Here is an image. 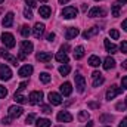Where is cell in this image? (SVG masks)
I'll return each mask as SVG.
<instances>
[{"label": "cell", "mask_w": 127, "mask_h": 127, "mask_svg": "<svg viewBox=\"0 0 127 127\" xmlns=\"http://www.w3.org/2000/svg\"><path fill=\"white\" fill-rule=\"evenodd\" d=\"M32 43L31 41H28V40H24V41H21V55H19V59H24L27 55H30L32 52Z\"/></svg>", "instance_id": "cell-1"}, {"label": "cell", "mask_w": 127, "mask_h": 127, "mask_svg": "<svg viewBox=\"0 0 127 127\" xmlns=\"http://www.w3.org/2000/svg\"><path fill=\"white\" fill-rule=\"evenodd\" d=\"M1 43L7 47V49H12L15 47V38L10 32H3L1 34Z\"/></svg>", "instance_id": "cell-2"}, {"label": "cell", "mask_w": 127, "mask_h": 127, "mask_svg": "<svg viewBox=\"0 0 127 127\" xmlns=\"http://www.w3.org/2000/svg\"><path fill=\"white\" fill-rule=\"evenodd\" d=\"M77 13H78V10L74 6H66V7L62 9V16L65 19H72V18L77 16Z\"/></svg>", "instance_id": "cell-3"}, {"label": "cell", "mask_w": 127, "mask_h": 127, "mask_svg": "<svg viewBox=\"0 0 127 127\" xmlns=\"http://www.w3.org/2000/svg\"><path fill=\"white\" fill-rule=\"evenodd\" d=\"M12 78V71H10V68L7 66V65H0V80H3V81H9Z\"/></svg>", "instance_id": "cell-4"}, {"label": "cell", "mask_w": 127, "mask_h": 127, "mask_svg": "<svg viewBox=\"0 0 127 127\" xmlns=\"http://www.w3.org/2000/svg\"><path fill=\"white\" fill-rule=\"evenodd\" d=\"M74 80H75V87H77V90H78L80 93H83L84 89H86V80H84V77H83L81 74H75V75H74Z\"/></svg>", "instance_id": "cell-5"}, {"label": "cell", "mask_w": 127, "mask_h": 127, "mask_svg": "<svg viewBox=\"0 0 127 127\" xmlns=\"http://www.w3.org/2000/svg\"><path fill=\"white\" fill-rule=\"evenodd\" d=\"M41 99H43V92H38V90L31 92L30 96H28V102H30L31 105H38V103L41 102Z\"/></svg>", "instance_id": "cell-6"}, {"label": "cell", "mask_w": 127, "mask_h": 127, "mask_svg": "<svg viewBox=\"0 0 127 127\" xmlns=\"http://www.w3.org/2000/svg\"><path fill=\"white\" fill-rule=\"evenodd\" d=\"M7 111H9V117H10V118H18V117H21L22 112H24L22 106H18V105H12V106H9Z\"/></svg>", "instance_id": "cell-7"}, {"label": "cell", "mask_w": 127, "mask_h": 127, "mask_svg": "<svg viewBox=\"0 0 127 127\" xmlns=\"http://www.w3.org/2000/svg\"><path fill=\"white\" fill-rule=\"evenodd\" d=\"M121 92H123L121 87H118V86H111V87L108 89V92H106V99L111 100V99H114L115 96H118Z\"/></svg>", "instance_id": "cell-8"}, {"label": "cell", "mask_w": 127, "mask_h": 127, "mask_svg": "<svg viewBox=\"0 0 127 127\" xmlns=\"http://www.w3.org/2000/svg\"><path fill=\"white\" fill-rule=\"evenodd\" d=\"M56 118H58L59 123H71V121H72V115H71L68 111H61V112H58Z\"/></svg>", "instance_id": "cell-9"}, {"label": "cell", "mask_w": 127, "mask_h": 127, "mask_svg": "<svg viewBox=\"0 0 127 127\" xmlns=\"http://www.w3.org/2000/svg\"><path fill=\"white\" fill-rule=\"evenodd\" d=\"M92 78H93V87H99L103 81H105V78H103V75L99 72V71H95L93 74H92Z\"/></svg>", "instance_id": "cell-10"}, {"label": "cell", "mask_w": 127, "mask_h": 127, "mask_svg": "<svg viewBox=\"0 0 127 127\" xmlns=\"http://www.w3.org/2000/svg\"><path fill=\"white\" fill-rule=\"evenodd\" d=\"M47 97H49V102H50L52 105H61V103H62V96L59 95V93L50 92Z\"/></svg>", "instance_id": "cell-11"}, {"label": "cell", "mask_w": 127, "mask_h": 127, "mask_svg": "<svg viewBox=\"0 0 127 127\" xmlns=\"http://www.w3.org/2000/svg\"><path fill=\"white\" fill-rule=\"evenodd\" d=\"M106 15V12L103 10V9H100V7H92L90 10H89V15L87 16H90V18H97V16H105Z\"/></svg>", "instance_id": "cell-12"}, {"label": "cell", "mask_w": 127, "mask_h": 127, "mask_svg": "<svg viewBox=\"0 0 127 127\" xmlns=\"http://www.w3.org/2000/svg\"><path fill=\"white\" fill-rule=\"evenodd\" d=\"M32 69H34V68H32L31 65H24V66L19 68L18 75H19V77H28V75L32 74Z\"/></svg>", "instance_id": "cell-13"}, {"label": "cell", "mask_w": 127, "mask_h": 127, "mask_svg": "<svg viewBox=\"0 0 127 127\" xmlns=\"http://www.w3.org/2000/svg\"><path fill=\"white\" fill-rule=\"evenodd\" d=\"M43 32H44V24L37 22V24L34 25V28H32V34H34V37H35V38H40V37L43 35Z\"/></svg>", "instance_id": "cell-14"}, {"label": "cell", "mask_w": 127, "mask_h": 127, "mask_svg": "<svg viewBox=\"0 0 127 127\" xmlns=\"http://www.w3.org/2000/svg\"><path fill=\"white\" fill-rule=\"evenodd\" d=\"M0 56H1V58H4L6 61H9V62L12 64V65H15V66H16V64H18V59H16L15 56L9 55V53H7L4 49H0Z\"/></svg>", "instance_id": "cell-15"}, {"label": "cell", "mask_w": 127, "mask_h": 127, "mask_svg": "<svg viewBox=\"0 0 127 127\" xmlns=\"http://www.w3.org/2000/svg\"><path fill=\"white\" fill-rule=\"evenodd\" d=\"M13 12H7L6 15H4V18H3V21H1V24H3V27H12V24H13Z\"/></svg>", "instance_id": "cell-16"}, {"label": "cell", "mask_w": 127, "mask_h": 127, "mask_svg": "<svg viewBox=\"0 0 127 127\" xmlns=\"http://www.w3.org/2000/svg\"><path fill=\"white\" fill-rule=\"evenodd\" d=\"M78 34H80L78 28H75V27H68V28H66V32H65V37H66V40H71V38H75Z\"/></svg>", "instance_id": "cell-17"}, {"label": "cell", "mask_w": 127, "mask_h": 127, "mask_svg": "<svg viewBox=\"0 0 127 127\" xmlns=\"http://www.w3.org/2000/svg\"><path fill=\"white\" fill-rule=\"evenodd\" d=\"M35 58H37V61H40V62H49V61L52 59V53H49V52H38Z\"/></svg>", "instance_id": "cell-18"}, {"label": "cell", "mask_w": 127, "mask_h": 127, "mask_svg": "<svg viewBox=\"0 0 127 127\" xmlns=\"http://www.w3.org/2000/svg\"><path fill=\"white\" fill-rule=\"evenodd\" d=\"M71 92H72V86H71V83H64V84H61V93H62L64 96H69L71 95Z\"/></svg>", "instance_id": "cell-19"}, {"label": "cell", "mask_w": 127, "mask_h": 127, "mask_svg": "<svg viewBox=\"0 0 127 127\" xmlns=\"http://www.w3.org/2000/svg\"><path fill=\"white\" fill-rule=\"evenodd\" d=\"M50 13H52V9H50L49 6H41V7L38 9V15L43 16V18H49Z\"/></svg>", "instance_id": "cell-20"}, {"label": "cell", "mask_w": 127, "mask_h": 127, "mask_svg": "<svg viewBox=\"0 0 127 127\" xmlns=\"http://www.w3.org/2000/svg\"><path fill=\"white\" fill-rule=\"evenodd\" d=\"M114 66H115V59L114 58H111V56L105 58V61H103V68L105 69H112Z\"/></svg>", "instance_id": "cell-21"}, {"label": "cell", "mask_w": 127, "mask_h": 127, "mask_svg": "<svg viewBox=\"0 0 127 127\" xmlns=\"http://www.w3.org/2000/svg\"><path fill=\"white\" fill-rule=\"evenodd\" d=\"M97 32H99V28H97V27H92L90 30H87V31H84V32H83V37H84L86 40H89L90 37L96 35Z\"/></svg>", "instance_id": "cell-22"}, {"label": "cell", "mask_w": 127, "mask_h": 127, "mask_svg": "<svg viewBox=\"0 0 127 127\" xmlns=\"http://www.w3.org/2000/svg\"><path fill=\"white\" fill-rule=\"evenodd\" d=\"M105 49H106V52L111 53V55L117 53V47H115V44H112L109 40H105Z\"/></svg>", "instance_id": "cell-23"}, {"label": "cell", "mask_w": 127, "mask_h": 127, "mask_svg": "<svg viewBox=\"0 0 127 127\" xmlns=\"http://www.w3.org/2000/svg\"><path fill=\"white\" fill-rule=\"evenodd\" d=\"M84 56V47L83 46H77L75 49H74V58L78 61V59H81Z\"/></svg>", "instance_id": "cell-24"}, {"label": "cell", "mask_w": 127, "mask_h": 127, "mask_svg": "<svg viewBox=\"0 0 127 127\" xmlns=\"http://www.w3.org/2000/svg\"><path fill=\"white\" fill-rule=\"evenodd\" d=\"M55 59L61 64H68V55L65 52H58L56 56H55Z\"/></svg>", "instance_id": "cell-25"}, {"label": "cell", "mask_w": 127, "mask_h": 127, "mask_svg": "<svg viewBox=\"0 0 127 127\" xmlns=\"http://www.w3.org/2000/svg\"><path fill=\"white\" fill-rule=\"evenodd\" d=\"M35 124H37V127H50V120H47V118H38Z\"/></svg>", "instance_id": "cell-26"}, {"label": "cell", "mask_w": 127, "mask_h": 127, "mask_svg": "<svg viewBox=\"0 0 127 127\" xmlns=\"http://www.w3.org/2000/svg\"><path fill=\"white\" fill-rule=\"evenodd\" d=\"M89 65H90V66H99V65H100V59L93 55V56L89 58Z\"/></svg>", "instance_id": "cell-27"}, {"label": "cell", "mask_w": 127, "mask_h": 127, "mask_svg": "<svg viewBox=\"0 0 127 127\" xmlns=\"http://www.w3.org/2000/svg\"><path fill=\"white\" fill-rule=\"evenodd\" d=\"M69 71H71V66H69V65H66V64H64L62 66H59V72H61L62 75H68V74H69Z\"/></svg>", "instance_id": "cell-28"}, {"label": "cell", "mask_w": 127, "mask_h": 127, "mask_svg": "<svg viewBox=\"0 0 127 127\" xmlns=\"http://www.w3.org/2000/svg\"><path fill=\"white\" fill-rule=\"evenodd\" d=\"M13 99H15V102H18V103H25V102H27V97L22 96L21 93H15Z\"/></svg>", "instance_id": "cell-29"}, {"label": "cell", "mask_w": 127, "mask_h": 127, "mask_svg": "<svg viewBox=\"0 0 127 127\" xmlns=\"http://www.w3.org/2000/svg\"><path fill=\"white\" fill-rule=\"evenodd\" d=\"M30 32H31V30H30V27H28V25H22V27H21V34H22L24 37H28V35H30Z\"/></svg>", "instance_id": "cell-30"}, {"label": "cell", "mask_w": 127, "mask_h": 127, "mask_svg": "<svg viewBox=\"0 0 127 127\" xmlns=\"http://www.w3.org/2000/svg\"><path fill=\"white\" fill-rule=\"evenodd\" d=\"M89 118V112L87 111H80V114H78V120L80 121H86Z\"/></svg>", "instance_id": "cell-31"}, {"label": "cell", "mask_w": 127, "mask_h": 127, "mask_svg": "<svg viewBox=\"0 0 127 127\" xmlns=\"http://www.w3.org/2000/svg\"><path fill=\"white\" fill-rule=\"evenodd\" d=\"M120 15V4L114 3L112 4V16H118Z\"/></svg>", "instance_id": "cell-32"}, {"label": "cell", "mask_w": 127, "mask_h": 127, "mask_svg": "<svg viewBox=\"0 0 127 127\" xmlns=\"http://www.w3.org/2000/svg\"><path fill=\"white\" fill-rule=\"evenodd\" d=\"M40 80H41L43 83H49V81H50V75H49L47 72H41V74H40Z\"/></svg>", "instance_id": "cell-33"}, {"label": "cell", "mask_w": 127, "mask_h": 127, "mask_svg": "<svg viewBox=\"0 0 127 127\" xmlns=\"http://www.w3.org/2000/svg\"><path fill=\"white\" fill-rule=\"evenodd\" d=\"M7 96V90H6V87H3L1 84H0V99H4Z\"/></svg>", "instance_id": "cell-34"}, {"label": "cell", "mask_w": 127, "mask_h": 127, "mask_svg": "<svg viewBox=\"0 0 127 127\" xmlns=\"http://www.w3.org/2000/svg\"><path fill=\"white\" fill-rule=\"evenodd\" d=\"M27 86H28V83H27V81H22V83L18 86V90H16V93H21V92H22V90H24Z\"/></svg>", "instance_id": "cell-35"}, {"label": "cell", "mask_w": 127, "mask_h": 127, "mask_svg": "<svg viewBox=\"0 0 127 127\" xmlns=\"http://www.w3.org/2000/svg\"><path fill=\"white\" fill-rule=\"evenodd\" d=\"M40 109H41V112H44V114H50V112H52L50 106H47V105H41Z\"/></svg>", "instance_id": "cell-36"}, {"label": "cell", "mask_w": 127, "mask_h": 127, "mask_svg": "<svg viewBox=\"0 0 127 127\" xmlns=\"http://www.w3.org/2000/svg\"><path fill=\"white\" fill-rule=\"evenodd\" d=\"M109 35H111L114 40H117V38L120 37V32L117 31V30H111V31H109Z\"/></svg>", "instance_id": "cell-37"}, {"label": "cell", "mask_w": 127, "mask_h": 127, "mask_svg": "<svg viewBox=\"0 0 127 127\" xmlns=\"http://www.w3.org/2000/svg\"><path fill=\"white\" fill-rule=\"evenodd\" d=\"M34 120H35V115H34V114H30V115L25 118V123H27V124H32Z\"/></svg>", "instance_id": "cell-38"}, {"label": "cell", "mask_w": 127, "mask_h": 127, "mask_svg": "<svg viewBox=\"0 0 127 127\" xmlns=\"http://www.w3.org/2000/svg\"><path fill=\"white\" fill-rule=\"evenodd\" d=\"M24 18H27V19H31L32 18V12L30 9H25V10H24Z\"/></svg>", "instance_id": "cell-39"}, {"label": "cell", "mask_w": 127, "mask_h": 127, "mask_svg": "<svg viewBox=\"0 0 127 127\" xmlns=\"http://www.w3.org/2000/svg\"><path fill=\"white\" fill-rule=\"evenodd\" d=\"M120 50H121L123 53H127V41H121V44H120Z\"/></svg>", "instance_id": "cell-40"}, {"label": "cell", "mask_w": 127, "mask_h": 127, "mask_svg": "<svg viewBox=\"0 0 127 127\" xmlns=\"http://www.w3.org/2000/svg\"><path fill=\"white\" fill-rule=\"evenodd\" d=\"M25 3H27L30 7H35V4H37V1H35V0H25Z\"/></svg>", "instance_id": "cell-41"}, {"label": "cell", "mask_w": 127, "mask_h": 127, "mask_svg": "<svg viewBox=\"0 0 127 127\" xmlns=\"http://www.w3.org/2000/svg\"><path fill=\"white\" fill-rule=\"evenodd\" d=\"M126 103H117V106H115V108H117V109H118V111H124V109H126Z\"/></svg>", "instance_id": "cell-42"}, {"label": "cell", "mask_w": 127, "mask_h": 127, "mask_svg": "<svg viewBox=\"0 0 127 127\" xmlns=\"http://www.w3.org/2000/svg\"><path fill=\"white\" fill-rule=\"evenodd\" d=\"M121 86H123V89H127V75L121 78Z\"/></svg>", "instance_id": "cell-43"}, {"label": "cell", "mask_w": 127, "mask_h": 127, "mask_svg": "<svg viewBox=\"0 0 127 127\" xmlns=\"http://www.w3.org/2000/svg\"><path fill=\"white\" fill-rule=\"evenodd\" d=\"M118 127H127V117H126V118H123V120L120 121Z\"/></svg>", "instance_id": "cell-44"}, {"label": "cell", "mask_w": 127, "mask_h": 127, "mask_svg": "<svg viewBox=\"0 0 127 127\" xmlns=\"http://www.w3.org/2000/svg\"><path fill=\"white\" fill-rule=\"evenodd\" d=\"M100 105L99 103H96V102H89V108H99Z\"/></svg>", "instance_id": "cell-45"}, {"label": "cell", "mask_w": 127, "mask_h": 127, "mask_svg": "<svg viewBox=\"0 0 127 127\" xmlns=\"http://www.w3.org/2000/svg\"><path fill=\"white\" fill-rule=\"evenodd\" d=\"M47 40H49V41H53V40H55V34H53V32H49V34H47Z\"/></svg>", "instance_id": "cell-46"}, {"label": "cell", "mask_w": 127, "mask_h": 127, "mask_svg": "<svg viewBox=\"0 0 127 127\" xmlns=\"http://www.w3.org/2000/svg\"><path fill=\"white\" fill-rule=\"evenodd\" d=\"M1 123H3V124H10V117L3 118V120H1Z\"/></svg>", "instance_id": "cell-47"}, {"label": "cell", "mask_w": 127, "mask_h": 127, "mask_svg": "<svg viewBox=\"0 0 127 127\" xmlns=\"http://www.w3.org/2000/svg\"><path fill=\"white\" fill-rule=\"evenodd\" d=\"M115 3H117V4H120V6H123V4H126V3H127V0H117Z\"/></svg>", "instance_id": "cell-48"}, {"label": "cell", "mask_w": 127, "mask_h": 127, "mask_svg": "<svg viewBox=\"0 0 127 127\" xmlns=\"http://www.w3.org/2000/svg\"><path fill=\"white\" fill-rule=\"evenodd\" d=\"M68 49H69V46H68V44H64L62 47H61V52H65V50H68ZM65 53H66V52H65Z\"/></svg>", "instance_id": "cell-49"}, {"label": "cell", "mask_w": 127, "mask_h": 127, "mask_svg": "<svg viewBox=\"0 0 127 127\" xmlns=\"http://www.w3.org/2000/svg\"><path fill=\"white\" fill-rule=\"evenodd\" d=\"M106 120H112V117H106V115L100 117V121H106Z\"/></svg>", "instance_id": "cell-50"}, {"label": "cell", "mask_w": 127, "mask_h": 127, "mask_svg": "<svg viewBox=\"0 0 127 127\" xmlns=\"http://www.w3.org/2000/svg\"><path fill=\"white\" fill-rule=\"evenodd\" d=\"M121 27H123V28L127 31V19H124V21H123V25H121Z\"/></svg>", "instance_id": "cell-51"}, {"label": "cell", "mask_w": 127, "mask_h": 127, "mask_svg": "<svg viewBox=\"0 0 127 127\" xmlns=\"http://www.w3.org/2000/svg\"><path fill=\"white\" fill-rule=\"evenodd\" d=\"M121 66H123V69H127V61H124V62L121 64Z\"/></svg>", "instance_id": "cell-52"}, {"label": "cell", "mask_w": 127, "mask_h": 127, "mask_svg": "<svg viewBox=\"0 0 127 127\" xmlns=\"http://www.w3.org/2000/svg\"><path fill=\"white\" fill-rule=\"evenodd\" d=\"M68 1H69V0H59V3H61V4H65V3H68Z\"/></svg>", "instance_id": "cell-53"}, {"label": "cell", "mask_w": 127, "mask_h": 127, "mask_svg": "<svg viewBox=\"0 0 127 127\" xmlns=\"http://www.w3.org/2000/svg\"><path fill=\"white\" fill-rule=\"evenodd\" d=\"M81 9H83V12H86V10H87V6H86V4H83V6H81Z\"/></svg>", "instance_id": "cell-54"}, {"label": "cell", "mask_w": 127, "mask_h": 127, "mask_svg": "<svg viewBox=\"0 0 127 127\" xmlns=\"http://www.w3.org/2000/svg\"><path fill=\"white\" fill-rule=\"evenodd\" d=\"M40 1H43V3H46V1H47V0H40Z\"/></svg>", "instance_id": "cell-55"}, {"label": "cell", "mask_w": 127, "mask_h": 127, "mask_svg": "<svg viewBox=\"0 0 127 127\" xmlns=\"http://www.w3.org/2000/svg\"><path fill=\"white\" fill-rule=\"evenodd\" d=\"M126 105H127V97H126Z\"/></svg>", "instance_id": "cell-56"}, {"label": "cell", "mask_w": 127, "mask_h": 127, "mask_svg": "<svg viewBox=\"0 0 127 127\" xmlns=\"http://www.w3.org/2000/svg\"><path fill=\"white\" fill-rule=\"evenodd\" d=\"M1 1H4V0H0V3H1Z\"/></svg>", "instance_id": "cell-57"}, {"label": "cell", "mask_w": 127, "mask_h": 127, "mask_svg": "<svg viewBox=\"0 0 127 127\" xmlns=\"http://www.w3.org/2000/svg\"><path fill=\"white\" fill-rule=\"evenodd\" d=\"M95 1H100V0H95Z\"/></svg>", "instance_id": "cell-58"}, {"label": "cell", "mask_w": 127, "mask_h": 127, "mask_svg": "<svg viewBox=\"0 0 127 127\" xmlns=\"http://www.w3.org/2000/svg\"><path fill=\"white\" fill-rule=\"evenodd\" d=\"M58 127H61V126H58Z\"/></svg>", "instance_id": "cell-59"}]
</instances>
